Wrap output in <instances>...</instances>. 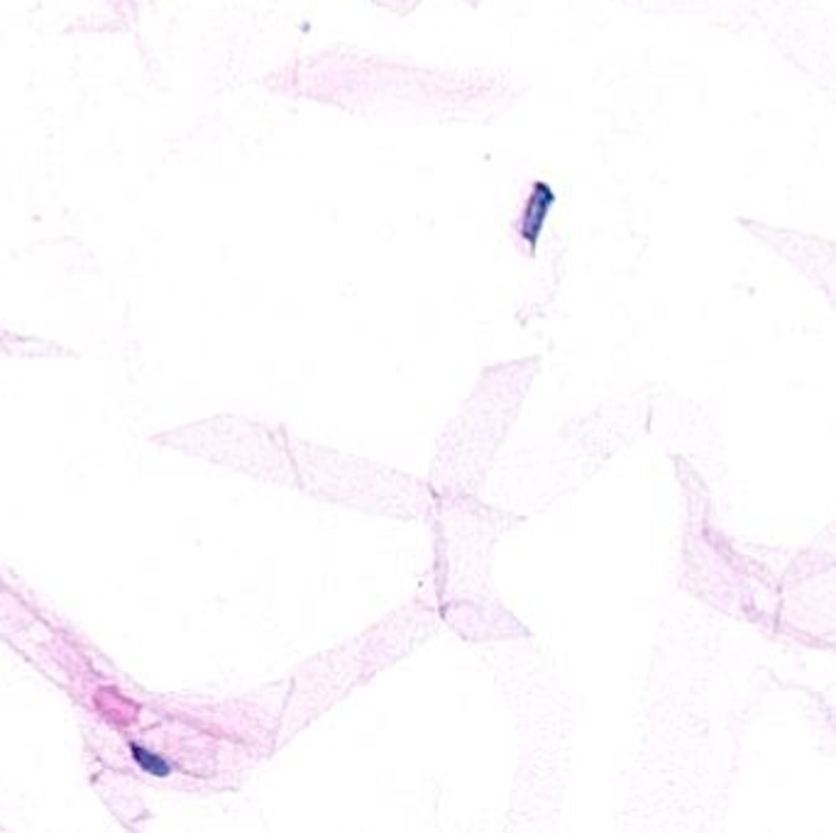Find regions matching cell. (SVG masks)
Returning <instances> with one entry per match:
<instances>
[{"instance_id": "cell-1", "label": "cell", "mask_w": 836, "mask_h": 833, "mask_svg": "<svg viewBox=\"0 0 836 833\" xmlns=\"http://www.w3.org/2000/svg\"><path fill=\"white\" fill-rule=\"evenodd\" d=\"M133 758L140 762V766L150 772V775H157V778H167L169 775V766L167 762L159 758V756H152L150 750H145L140 746H133Z\"/></svg>"}]
</instances>
